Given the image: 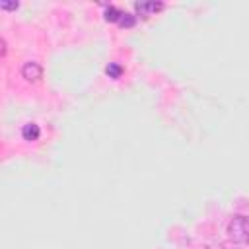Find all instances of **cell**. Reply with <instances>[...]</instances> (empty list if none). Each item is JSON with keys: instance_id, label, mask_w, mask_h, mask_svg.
<instances>
[{"instance_id": "obj_1", "label": "cell", "mask_w": 249, "mask_h": 249, "mask_svg": "<svg viewBox=\"0 0 249 249\" xmlns=\"http://www.w3.org/2000/svg\"><path fill=\"white\" fill-rule=\"evenodd\" d=\"M228 237L233 241V243H249V218L241 216V214H235L230 218L228 222Z\"/></svg>"}, {"instance_id": "obj_2", "label": "cell", "mask_w": 249, "mask_h": 249, "mask_svg": "<svg viewBox=\"0 0 249 249\" xmlns=\"http://www.w3.org/2000/svg\"><path fill=\"white\" fill-rule=\"evenodd\" d=\"M21 76H23L27 82H39V80L43 78V68H41L39 62L29 60V62H25V64L21 66Z\"/></svg>"}, {"instance_id": "obj_3", "label": "cell", "mask_w": 249, "mask_h": 249, "mask_svg": "<svg viewBox=\"0 0 249 249\" xmlns=\"http://www.w3.org/2000/svg\"><path fill=\"white\" fill-rule=\"evenodd\" d=\"M134 8H136V12H138L140 16L146 18V16H150V14H154V12L163 10V4H161V2H136Z\"/></svg>"}, {"instance_id": "obj_4", "label": "cell", "mask_w": 249, "mask_h": 249, "mask_svg": "<svg viewBox=\"0 0 249 249\" xmlns=\"http://www.w3.org/2000/svg\"><path fill=\"white\" fill-rule=\"evenodd\" d=\"M21 136H23V140H27V142L39 140V136H41L39 124H37V123H27V124H23V126H21Z\"/></svg>"}, {"instance_id": "obj_5", "label": "cell", "mask_w": 249, "mask_h": 249, "mask_svg": "<svg viewBox=\"0 0 249 249\" xmlns=\"http://www.w3.org/2000/svg\"><path fill=\"white\" fill-rule=\"evenodd\" d=\"M121 16H123V12L117 6H107L105 8V21H117L119 23Z\"/></svg>"}, {"instance_id": "obj_6", "label": "cell", "mask_w": 249, "mask_h": 249, "mask_svg": "<svg viewBox=\"0 0 249 249\" xmlns=\"http://www.w3.org/2000/svg\"><path fill=\"white\" fill-rule=\"evenodd\" d=\"M105 74H107L109 78L117 80V78H121V76H123V66H121V64H117V62H109V64H107V68H105Z\"/></svg>"}, {"instance_id": "obj_7", "label": "cell", "mask_w": 249, "mask_h": 249, "mask_svg": "<svg viewBox=\"0 0 249 249\" xmlns=\"http://www.w3.org/2000/svg\"><path fill=\"white\" fill-rule=\"evenodd\" d=\"M134 23H136V18H134L132 14L123 12V16H121V19H119V25H121V27H134Z\"/></svg>"}, {"instance_id": "obj_8", "label": "cell", "mask_w": 249, "mask_h": 249, "mask_svg": "<svg viewBox=\"0 0 249 249\" xmlns=\"http://www.w3.org/2000/svg\"><path fill=\"white\" fill-rule=\"evenodd\" d=\"M0 8L2 10H18L19 4L18 2H0Z\"/></svg>"}]
</instances>
